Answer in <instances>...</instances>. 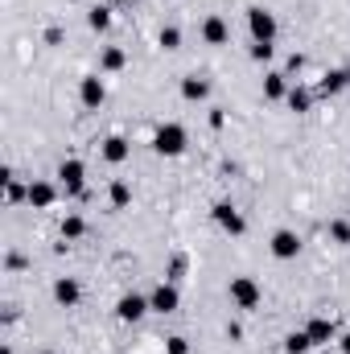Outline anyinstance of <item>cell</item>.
I'll list each match as a JSON object with an SVG mask.
<instances>
[{
	"mask_svg": "<svg viewBox=\"0 0 350 354\" xmlns=\"http://www.w3.org/2000/svg\"><path fill=\"white\" fill-rule=\"evenodd\" d=\"M185 145H190V136H185L181 124H161V128L153 132V149H157L161 157H181Z\"/></svg>",
	"mask_w": 350,
	"mask_h": 354,
	"instance_id": "obj_1",
	"label": "cell"
},
{
	"mask_svg": "<svg viewBox=\"0 0 350 354\" xmlns=\"http://www.w3.org/2000/svg\"><path fill=\"white\" fill-rule=\"evenodd\" d=\"M227 292H231V305H235V309H256V305H260V301H264L260 284H256L252 276H235Z\"/></svg>",
	"mask_w": 350,
	"mask_h": 354,
	"instance_id": "obj_2",
	"label": "cell"
},
{
	"mask_svg": "<svg viewBox=\"0 0 350 354\" xmlns=\"http://www.w3.org/2000/svg\"><path fill=\"white\" fill-rule=\"evenodd\" d=\"M248 29H252V41H276V17L268 8H248Z\"/></svg>",
	"mask_w": 350,
	"mask_h": 354,
	"instance_id": "obj_3",
	"label": "cell"
},
{
	"mask_svg": "<svg viewBox=\"0 0 350 354\" xmlns=\"http://www.w3.org/2000/svg\"><path fill=\"white\" fill-rule=\"evenodd\" d=\"M145 313H153V305H149V297H140V292H124L120 305H116V317H120V322H140Z\"/></svg>",
	"mask_w": 350,
	"mask_h": 354,
	"instance_id": "obj_4",
	"label": "cell"
},
{
	"mask_svg": "<svg viewBox=\"0 0 350 354\" xmlns=\"http://www.w3.org/2000/svg\"><path fill=\"white\" fill-rule=\"evenodd\" d=\"M149 305H153V313H174L177 305H181V292H177L174 280H161V284L149 292Z\"/></svg>",
	"mask_w": 350,
	"mask_h": 354,
	"instance_id": "obj_5",
	"label": "cell"
},
{
	"mask_svg": "<svg viewBox=\"0 0 350 354\" xmlns=\"http://www.w3.org/2000/svg\"><path fill=\"white\" fill-rule=\"evenodd\" d=\"M214 223H219L227 235H243V231H248V218H243L231 202H219V206H214Z\"/></svg>",
	"mask_w": 350,
	"mask_h": 354,
	"instance_id": "obj_6",
	"label": "cell"
},
{
	"mask_svg": "<svg viewBox=\"0 0 350 354\" xmlns=\"http://www.w3.org/2000/svg\"><path fill=\"white\" fill-rule=\"evenodd\" d=\"M58 177H62L66 194H83V185H87V165L71 157V161H62V165H58Z\"/></svg>",
	"mask_w": 350,
	"mask_h": 354,
	"instance_id": "obj_7",
	"label": "cell"
},
{
	"mask_svg": "<svg viewBox=\"0 0 350 354\" xmlns=\"http://www.w3.org/2000/svg\"><path fill=\"white\" fill-rule=\"evenodd\" d=\"M272 256H276V260H297V256H301L297 231H276V235H272Z\"/></svg>",
	"mask_w": 350,
	"mask_h": 354,
	"instance_id": "obj_8",
	"label": "cell"
},
{
	"mask_svg": "<svg viewBox=\"0 0 350 354\" xmlns=\"http://www.w3.org/2000/svg\"><path fill=\"white\" fill-rule=\"evenodd\" d=\"M79 99H83V107H103V99H107V87H103V79L99 75H87L83 83H79Z\"/></svg>",
	"mask_w": 350,
	"mask_h": 354,
	"instance_id": "obj_9",
	"label": "cell"
},
{
	"mask_svg": "<svg viewBox=\"0 0 350 354\" xmlns=\"http://www.w3.org/2000/svg\"><path fill=\"white\" fill-rule=\"evenodd\" d=\"M202 41H206V46H227V41H231V25H227L223 17H206V21H202Z\"/></svg>",
	"mask_w": 350,
	"mask_h": 354,
	"instance_id": "obj_10",
	"label": "cell"
},
{
	"mask_svg": "<svg viewBox=\"0 0 350 354\" xmlns=\"http://www.w3.org/2000/svg\"><path fill=\"white\" fill-rule=\"evenodd\" d=\"M54 301H58V305H66V309H75V305L83 301V288H79V280H71V276L54 280Z\"/></svg>",
	"mask_w": 350,
	"mask_h": 354,
	"instance_id": "obj_11",
	"label": "cell"
},
{
	"mask_svg": "<svg viewBox=\"0 0 350 354\" xmlns=\"http://www.w3.org/2000/svg\"><path fill=\"white\" fill-rule=\"evenodd\" d=\"M128 153H132V149H128L124 136H107V140H103V161H107V165H124Z\"/></svg>",
	"mask_w": 350,
	"mask_h": 354,
	"instance_id": "obj_12",
	"label": "cell"
},
{
	"mask_svg": "<svg viewBox=\"0 0 350 354\" xmlns=\"http://www.w3.org/2000/svg\"><path fill=\"white\" fill-rule=\"evenodd\" d=\"M54 198H58V189L50 181H29V206L46 210V206H54Z\"/></svg>",
	"mask_w": 350,
	"mask_h": 354,
	"instance_id": "obj_13",
	"label": "cell"
},
{
	"mask_svg": "<svg viewBox=\"0 0 350 354\" xmlns=\"http://www.w3.org/2000/svg\"><path fill=\"white\" fill-rule=\"evenodd\" d=\"M305 334L313 338V346H326V342H330V338L338 334V326H334L330 317H313V322L305 326Z\"/></svg>",
	"mask_w": 350,
	"mask_h": 354,
	"instance_id": "obj_14",
	"label": "cell"
},
{
	"mask_svg": "<svg viewBox=\"0 0 350 354\" xmlns=\"http://www.w3.org/2000/svg\"><path fill=\"white\" fill-rule=\"evenodd\" d=\"M342 87H350V66L347 71H326L322 83H317V95H338Z\"/></svg>",
	"mask_w": 350,
	"mask_h": 354,
	"instance_id": "obj_15",
	"label": "cell"
},
{
	"mask_svg": "<svg viewBox=\"0 0 350 354\" xmlns=\"http://www.w3.org/2000/svg\"><path fill=\"white\" fill-rule=\"evenodd\" d=\"M206 95H210V83H206V79H198V75L181 79V99H190V103H202Z\"/></svg>",
	"mask_w": 350,
	"mask_h": 354,
	"instance_id": "obj_16",
	"label": "cell"
},
{
	"mask_svg": "<svg viewBox=\"0 0 350 354\" xmlns=\"http://www.w3.org/2000/svg\"><path fill=\"white\" fill-rule=\"evenodd\" d=\"M124 62H128V54H124L120 46H111V50H103V62H99V71H103V75H116V71H124Z\"/></svg>",
	"mask_w": 350,
	"mask_h": 354,
	"instance_id": "obj_17",
	"label": "cell"
},
{
	"mask_svg": "<svg viewBox=\"0 0 350 354\" xmlns=\"http://www.w3.org/2000/svg\"><path fill=\"white\" fill-rule=\"evenodd\" d=\"M288 75H268V79H264V95H268V99H288Z\"/></svg>",
	"mask_w": 350,
	"mask_h": 354,
	"instance_id": "obj_18",
	"label": "cell"
},
{
	"mask_svg": "<svg viewBox=\"0 0 350 354\" xmlns=\"http://www.w3.org/2000/svg\"><path fill=\"white\" fill-rule=\"evenodd\" d=\"M309 346H313V338H309L305 330H293V334L284 338V354H305Z\"/></svg>",
	"mask_w": 350,
	"mask_h": 354,
	"instance_id": "obj_19",
	"label": "cell"
},
{
	"mask_svg": "<svg viewBox=\"0 0 350 354\" xmlns=\"http://www.w3.org/2000/svg\"><path fill=\"white\" fill-rule=\"evenodd\" d=\"M83 235H87L83 214H66V218H62V239H83Z\"/></svg>",
	"mask_w": 350,
	"mask_h": 354,
	"instance_id": "obj_20",
	"label": "cell"
},
{
	"mask_svg": "<svg viewBox=\"0 0 350 354\" xmlns=\"http://www.w3.org/2000/svg\"><path fill=\"white\" fill-rule=\"evenodd\" d=\"M87 25L95 29V33H103V29H111V8H99V4H95V8L87 12Z\"/></svg>",
	"mask_w": 350,
	"mask_h": 354,
	"instance_id": "obj_21",
	"label": "cell"
},
{
	"mask_svg": "<svg viewBox=\"0 0 350 354\" xmlns=\"http://www.w3.org/2000/svg\"><path fill=\"white\" fill-rule=\"evenodd\" d=\"M309 103H313V95H309V91H301V87L288 91V107H293V111H309Z\"/></svg>",
	"mask_w": 350,
	"mask_h": 354,
	"instance_id": "obj_22",
	"label": "cell"
},
{
	"mask_svg": "<svg viewBox=\"0 0 350 354\" xmlns=\"http://www.w3.org/2000/svg\"><path fill=\"white\" fill-rule=\"evenodd\" d=\"M128 202H132V189H128L124 181H116V185H111V206H128Z\"/></svg>",
	"mask_w": 350,
	"mask_h": 354,
	"instance_id": "obj_23",
	"label": "cell"
},
{
	"mask_svg": "<svg viewBox=\"0 0 350 354\" xmlns=\"http://www.w3.org/2000/svg\"><path fill=\"white\" fill-rule=\"evenodd\" d=\"M161 46H165V50H177V46H181V29H177V25H165V29H161Z\"/></svg>",
	"mask_w": 350,
	"mask_h": 354,
	"instance_id": "obj_24",
	"label": "cell"
},
{
	"mask_svg": "<svg viewBox=\"0 0 350 354\" xmlns=\"http://www.w3.org/2000/svg\"><path fill=\"white\" fill-rule=\"evenodd\" d=\"M330 235H334V243H350V218L347 223H330Z\"/></svg>",
	"mask_w": 350,
	"mask_h": 354,
	"instance_id": "obj_25",
	"label": "cell"
},
{
	"mask_svg": "<svg viewBox=\"0 0 350 354\" xmlns=\"http://www.w3.org/2000/svg\"><path fill=\"white\" fill-rule=\"evenodd\" d=\"M252 58L256 62H268L272 58V41H252Z\"/></svg>",
	"mask_w": 350,
	"mask_h": 354,
	"instance_id": "obj_26",
	"label": "cell"
},
{
	"mask_svg": "<svg viewBox=\"0 0 350 354\" xmlns=\"http://www.w3.org/2000/svg\"><path fill=\"white\" fill-rule=\"evenodd\" d=\"M169 354H190V342L185 338H169V346H165Z\"/></svg>",
	"mask_w": 350,
	"mask_h": 354,
	"instance_id": "obj_27",
	"label": "cell"
},
{
	"mask_svg": "<svg viewBox=\"0 0 350 354\" xmlns=\"http://www.w3.org/2000/svg\"><path fill=\"white\" fill-rule=\"evenodd\" d=\"M181 272H185V260H181V256H177L174 264H169V280H177V276H181Z\"/></svg>",
	"mask_w": 350,
	"mask_h": 354,
	"instance_id": "obj_28",
	"label": "cell"
},
{
	"mask_svg": "<svg viewBox=\"0 0 350 354\" xmlns=\"http://www.w3.org/2000/svg\"><path fill=\"white\" fill-rule=\"evenodd\" d=\"M301 66H305V58H301V54H293V58H288V75H297Z\"/></svg>",
	"mask_w": 350,
	"mask_h": 354,
	"instance_id": "obj_29",
	"label": "cell"
},
{
	"mask_svg": "<svg viewBox=\"0 0 350 354\" xmlns=\"http://www.w3.org/2000/svg\"><path fill=\"white\" fill-rule=\"evenodd\" d=\"M338 346H342V354H350V334H342V342H338Z\"/></svg>",
	"mask_w": 350,
	"mask_h": 354,
	"instance_id": "obj_30",
	"label": "cell"
},
{
	"mask_svg": "<svg viewBox=\"0 0 350 354\" xmlns=\"http://www.w3.org/2000/svg\"><path fill=\"white\" fill-rule=\"evenodd\" d=\"M111 4H132V0H111Z\"/></svg>",
	"mask_w": 350,
	"mask_h": 354,
	"instance_id": "obj_31",
	"label": "cell"
},
{
	"mask_svg": "<svg viewBox=\"0 0 350 354\" xmlns=\"http://www.w3.org/2000/svg\"><path fill=\"white\" fill-rule=\"evenodd\" d=\"M347 218H350V206H347Z\"/></svg>",
	"mask_w": 350,
	"mask_h": 354,
	"instance_id": "obj_32",
	"label": "cell"
},
{
	"mask_svg": "<svg viewBox=\"0 0 350 354\" xmlns=\"http://www.w3.org/2000/svg\"><path fill=\"white\" fill-rule=\"evenodd\" d=\"M46 354H50V351H46Z\"/></svg>",
	"mask_w": 350,
	"mask_h": 354,
	"instance_id": "obj_33",
	"label": "cell"
}]
</instances>
